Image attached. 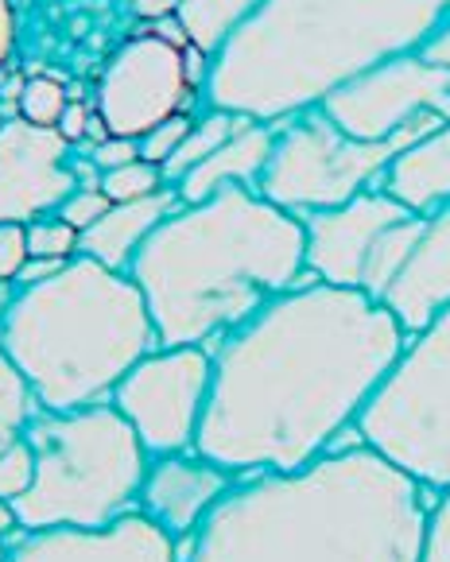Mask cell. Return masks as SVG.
<instances>
[{
	"mask_svg": "<svg viewBox=\"0 0 450 562\" xmlns=\"http://www.w3.org/2000/svg\"><path fill=\"white\" fill-rule=\"evenodd\" d=\"M12 531H20L16 516H12V508H9V505H0V562H4V554H9Z\"/></svg>",
	"mask_w": 450,
	"mask_h": 562,
	"instance_id": "8d00e7d4",
	"label": "cell"
},
{
	"mask_svg": "<svg viewBox=\"0 0 450 562\" xmlns=\"http://www.w3.org/2000/svg\"><path fill=\"white\" fill-rule=\"evenodd\" d=\"M194 93L199 90L187 75V47H179L159 32H148L128 40L109 58L93 109L113 136L140 140L156 124L187 113Z\"/></svg>",
	"mask_w": 450,
	"mask_h": 562,
	"instance_id": "8fae6325",
	"label": "cell"
},
{
	"mask_svg": "<svg viewBox=\"0 0 450 562\" xmlns=\"http://www.w3.org/2000/svg\"><path fill=\"white\" fill-rule=\"evenodd\" d=\"M404 341L381 303L307 276L210 349L214 389L194 450L234 477L303 470L353 427Z\"/></svg>",
	"mask_w": 450,
	"mask_h": 562,
	"instance_id": "6da1fadb",
	"label": "cell"
},
{
	"mask_svg": "<svg viewBox=\"0 0 450 562\" xmlns=\"http://www.w3.org/2000/svg\"><path fill=\"white\" fill-rule=\"evenodd\" d=\"M32 481H35V454L27 447V439L9 450H0V505L12 508V501H20L32 488Z\"/></svg>",
	"mask_w": 450,
	"mask_h": 562,
	"instance_id": "484cf974",
	"label": "cell"
},
{
	"mask_svg": "<svg viewBox=\"0 0 450 562\" xmlns=\"http://www.w3.org/2000/svg\"><path fill=\"white\" fill-rule=\"evenodd\" d=\"M179 4H183V0H128L133 16L148 20V24H164V20H176Z\"/></svg>",
	"mask_w": 450,
	"mask_h": 562,
	"instance_id": "836d02e7",
	"label": "cell"
},
{
	"mask_svg": "<svg viewBox=\"0 0 450 562\" xmlns=\"http://www.w3.org/2000/svg\"><path fill=\"white\" fill-rule=\"evenodd\" d=\"M164 171L148 159H133L125 167H113V171H101V191L109 202H136L148 199V194L164 191Z\"/></svg>",
	"mask_w": 450,
	"mask_h": 562,
	"instance_id": "d4e9b609",
	"label": "cell"
},
{
	"mask_svg": "<svg viewBox=\"0 0 450 562\" xmlns=\"http://www.w3.org/2000/svg\"><path fill=\"white\" fill-rule=\"evenodd\" d=\"M59 260H27L24 265V272L16 276V288H27V283H43V280H50V276L59 272Z\"/></svg>",
	"mask_w": 450,
	"mask_h": 562,
	"instance_id": "d590c367",
	"label": "cell"
},
{
	"mask_svg": "<svg viewBox=\"0 0 450 562\" xmlns=\"http://www.w3.org/2000/svg\"><path fill=\"white\" fill-rule=\"evenodd\" d=\"M439 124L442 116H419L389 140H353L323 109H307L275 124V148L257 182V194L295 217L346 206L358 194L381 191L396 156Z\"/></svg>",
	"mask_w": 450,
	"mask_h": 562,
	"instance_id": "ba28073f",
	"label": "cell"
},
{
	"mask_svg": "<svg viewBox=\"0 0 450 562\" xmlns=\"http://www.w3.org/2000/svg\"><path fill=\"white\" fill-rule=\"evenodd\" d=\"M245 121H249V116L225 113V109H206V113H202L199 121L191 124V133L183 136V144L176 148V156L159 167V171H164L167 187H176V182L183 179L187 171H194L202 159L214 156V151L222 148V144L229 140V136H234Z\"/></svg>",
	"mask_w": 450,
	"mask_h": 562,
	"instance_id": "44dd1931",
	"label": "cell"
},
{
	"mask_svg": "<svg viewBox=\"0 0 450 562\" xmlns=\"http://www.w3.org/2000/svg\"><path fill=\"white\" fill-rule=\"evenodd\" d=\"M43 412L40 396L27 384L24 372L12 364V357L0 349V450L16 447L27 439V427Z\"/></svg>",
	"mask_w": 450,
	"mask_h": 562,
	"instance_id": "7402d4cb",
	"label": "cell"
},
{
	"mask_svg": "<svg viewBox=\"0 0 450 562\" xmlns=\"http://www.w3.org/2000/svg\"><path fill=\"white\" fill-rule=\"evenodd\" d=\"M4 562H183V547L140 513H133L93 531H24L9 543Z\"/></svg>",
	"mask_w": 450,
	"mask_h": 562,
	"instance_id": "5bb4252c",
	"label": "cell"
},
{
	"mask_svg": "<svg viewBox=\"0 0 450 562\" xmlns=\"http://www.w3.org/2000/svg\"><path fill=\"white\" fill-rule=\"evenodd\" d=\"M191 116L187 113H179V116H171V121H164V124H156L151 133H144L140 136V159H148V164H156V167H164L167 159L176 156V148L183 144V136L191 133Z\"/></svg>",
	"mask_w": 450,
	"mask_h": 562,
	"instance_id": "4316f807",
	"label": "cell"
},
{
	"mask_svg": "<svg viewBox=\"0 0 450 562\" xmlns=\"http://www.w3.org/2000/svg\"><path fill=\"white\" fill-rule=\"evenodd\" d=\"M318 109L353 140H389L419 116L450 121V70L419 50L396 55L334 90Z\"/></svg>",
	"mask_w": 450,
	"mask_h": 562,
	"instance_id": "30bf717a",
	"label": "cell"
},
{
	"mask_svg": "<svg viewBox=\"0 0 450 562\" xmlns=\"http://www.w3.org/2000/svg\"><path fill=\"white\" fill-rule=\"evenodd\" d=\"M20 43V16L12 0H0V70L9 67Z\"/></svg>",
	"mask_w": 450,
	"mask_h": 562,
	"instance_id": "1f68e13d",
	"label": "cell"
},
{
	"mask_svg": "<svg viewBox=\"0 0 450 562\" xmlns=\"http://www.w3.org/2000/svg\"><path fill=\"white\" fill-rule=\"evenodd\" d=\"M109 206H113V202L105 199V191H101V187H78V191L59 206V214L67 217L78 233H82V229H90L98 217H105Z\"/></svg>",
	"mask_w": 450,
	"mask_h": 562,
	"instance_id": "f546056e",
	"label": "cell"
},
{
	"mask_svg": "<svg viewBox=\"0 0 450 562\" xmlns=\"http://www.w3.org/2000/svg\"><path fill=\"white\" fill-rule=\"evenodd\" d=\"M214 389V353L206 346H159L117 384L109 404L140 435L151 458L183 454L199 442Z\"/></svg>",
	"mask_w": 450,
	"mask_h": 562,
	"instance_id": "9c48e42d",
	"label": "cell"
},
{
	"mask_svg": "<svg viewBox=\"0 0 450 562\" xmlns=\"http://www.w3.org/2000/svg\"><path fill=\"white\" fill-rule=\"evenodd\" d=\"M70 90L59 82V78H47V75H35L24 82V90H20V121L35 124V128H59L63 113H67L70 105Z\"/></svg>",
	"mask_w": 450,
	"mask_h": 562,
	"instance_id": "603a6c76",
	"label": "cell"
},
{
	"mask_svg": "<svg viewBox=\"0 0 450 562\" xmlns=\"http://www.w3.org/2000/svg\"><path fill=\"white\" fill-rule=\"evenodd\" d=\"M0 349L43 407L70 412L109 404L128 372L159 349V334L133 276L75 257L50 280L16 288Z\"/></svg>",
	"mask_w": 450,
	"mask_h": 562,
	"instance_id": "5b68a950",
	"label": "cell"
},
{
	"mask_svg": "<svg viewBox=\"0 0 450 562\" xmlns=\"http://www.w3.org/2000/svg\"><path fill=\"white\" fill-rule=\"evenodd\" d=\"M353 427L416 485L435 493L450 485V306L404 341Z\"/></svg>",
	"mask_w": 450,
	"mask_h": 562,
	"instance_id": "52a82bcc",
	"label": "cell"
},
{
	"mask_svg": "<svg viewBox=\"0 0 450 562\" xmlns=\"http://www.w3.org/2000/svg\"><path fill=\"white\" fill-rule=\"evenodd\" d=\"M75 191L70 144L55 128H35L20 116L0 124V222L27 225L59 214Z\"/></svg>",
	"mask_w": 450,
	"mask_h": 562,
	"instance_id": "7c38bea8",
	"label": "cell"
},
{
	"mask_svg": "<svg viewBox=\"0 0 450 562\" xmlns=\"http://www.w3.org/2000/svg\"><path fill=\"white\" fill-rule=\"evenodd\" d=\"M424 58H431V63H439V67L450 70V16L442 20V27L431 35V40L424 43V50H419Z\"/></svg>",
	"mask_w": 450,
	"mask_h": 562,
	"instance_id": "e575fe53",
	"label": "cell"
},
{
	"mask_svg": "<svg viewBox=\"0 0 450 562\" xmlns=\"http://www.w3.org/2000/svg\"><path fill=\"white\" fill-rule=\"evenodd\" d=\"M381 191H389L396 202H404L416 214L450 202V121H442L435 133H427L419 144L396 156V164L384 175Z\"/></svg>",
	"mask_w": 450,
	"mask_h": 562,
	"instance_id": "d6986e66",
	"label": "cell"
},
{
	"mask_svg": "<svg viewBox=\"0 0 450 562\" xmlns=\"http://www.w3.org/2000/svg\"><path fill=\"white\" fill-rule=\"evenodd\" d=\"M229 485H234V473L202 458L199 450L159 454L151 458L148 473H144L136 513L183 547L202 528V520L214 513V505Z\"/></svg>",
	"mask_w": 450,
	"mask_h": 562,
	"instance_id": "9a60e30c",
	"label": "cell"
},
{
	"mask_svg": "<svg viewBox=\"0 0 450 562\" xmlns=\"http://www.w3.org/2000/svg\"><path fill=\"white\" fill-rule=\"evenodd\" d=\"M450 0H260L245 27L210 58V109L284 124L318 109L365 70L424 50Z\"/></svg>",
	"mask_w": 450,
	"mask_h": 562,
	"instance_id": "277c9868",
	"label": "cell"
},
{
	"mask_svg": "<svg viewBox=\"0 0 450 562\" xmlns=\"http://www.w3.org/2000/svg\"><path fill=\"white\" fill-rule=\"evenodd\" d=\"M257 4L260 0H183L176 20L187 35V47L217 58L225 43L234 40L245 27V20L257 12Z\"/></svg>",
	"mask_w": 450,
	"mask_h": 562,
	"instance_id": "ffe728a7",
	"label": "cell"
},
{
	"mask_svg": "<svg viewBox=\"0 0 450 562\" xmlns=\"http://www.w3.org/2000/svg\"><path fill=\"white\" fill-rule=\"evenodd\" d=\"M35 481L12 501L20 531L109 528L136 513L151 454L113 404L43 407L27 427Z\"/></svg>",
	"mask_w": 450,
	"mask_h": 562,
	"instance_id": "8992f818",
	"label": "cell"
},
{
	"mask_svg": "<svg viewBox=\"0 0 450 562\" xmlns=\"http://www.w3.org/2000/svg\"><path fill=\"white\" fill-rule=\"evenodd\" d=\"M408 214L389 191H365L346 206L303 217L307 229V272L334 288L361 291L369 260L381 248L384 233Z\"/></svg>",
	"mask_w": 450,
	"mask_h": 562,
	"instance_id": "4fadbf2b",
	"label": "cell"
},
{
	"mask_svg": "<svg viewBox=\"0 0 450 562\" xmlns=\"http://www.w3.org/2000/svg\"><path fill=\"white\" fill-rule=\"evenodd\" d=\"M128 276L156 323L159 346L214 349L275 295L307 280L303 217L249 187L179 206L136 252Z\"/></svg>",
	"mask_w": 450,
	"mask_h": 562,
	"instance_id": "3957f363",
	"label": "cell"
},
{
	"mask_svg": "<svg viewBox=\"0 0 450 562\" xmlns=\"http://www.w3.org/2000/svg\"><path fill=\"white\" fill-rule=\"evenodd\" d=\"M431 493L365 442L292 473H241L183 562H424Z\"/></svg>",
	"mask_w": 450,
	"mask_h": 562,
	"instance_id": "7a4b0ae2",
	"label": "cell"
},
{
	"mask_svg": "<svg viewBox=\"0 0 450 562\" xmlns=\"http://www.w3.org/2000/svg\"><path fill=\"white\" fill-rule=\"evenodd\" d=\"M90 109L82 105V101H70L67 105V113H63V121H59V128H55V133L63 136V140L70 144V148H75V144H82L86 140V128H90Z\"/></svg>",
	"mask_w": 450,
	"mask_h": 562,
	"instance_id": "d6a6232c",
	"label": "cell"
},
{
	"mask_svg": "<svg viewBox=\"0 0 450 562\" xmlns=\"http://www.w3.org/2000/svg\"><path fill=\"white\" fill-rule=\"evenodd\" d=\"M90 159L98 164V171L125 167V164H133V159H140V140H133V136H109L98 148H90Z\"/></svg>",
	"mask_w": 450,
	"mask_h": 562,
	"instance_id": "4dcf8cb0",
	"label": "cell"
},
{
	"mask_svg": "<svg viewBox=\"0 0 450 562\" xmlns=\"http://www.w3.org/2000/svg\"><path fill=\"white\" fill-rule=\"evenodd\" d=\"M183 206L176 187H164V191L148 194V199L136 202H113L105 210V217L82 229V245H78V257H90L98 265L113 268V272H128L136 260V252L144 248V240Z\"/></svg>",
	"mask_w": 450,
	"mask_h": 562,
	"instance_id": "e0dca14e",
	"label": "cell"
},
{
	"mask_svg": "<svg viewBox=\"0 0 450 562\" xmlns=\"http://www.w3.org/2000/svg\"><path fill=\"white\" fill-rule=\"evenodd\" d=\"M376 303L401 323L408 338L431 326L450 306V202L424 214V229H419L408 260L392 276Z\"/></svg>",
	"mask_w": 450,
	"mask_h": 562,
	"instance_id": "2e32d148",
	"label": "cell"
},
{
	"mask_svg": "<svg viewBox=\"0 0 450 562\" xmlns=\"http://www.w3.org/2000/svg\"><path fill=\"white\" fill-rule=\"evenodd\" d=\"M12 299H16V283H0V323H4V315H9Z\"/></svg>",
	"mask_w": 450,
	"mask_h": 562,
	"instance_id": "74e56055",
	"label": "cell"
},
{
	"mask_svg": "<svg viewBox=\"0 0 450 562\" xmlns=\"http://www.w3.org/2000/svg\"><path fill=\"white\" fill-rule=\"evenodd\" d=\"M272 148H275V124L245 121L214 156L202 159L194 171H187L176 182L179 199L191 206V202H206L222 191H234V187L257 191L260 175H265L268 159H272Z\"/></svg>",
	"mask_w": 450,
	"mask_h": 562,
	"instance_id": "ac0fdd59",
	"label": "cell"
},
{
	"mask_svg": "<svg viewBox=\"0 0 450 562\" xmlns=\"http://www.w3.org/2000/svg\"><path fill=\"white\" fill-rule=\"evenodd\" d=\"M32 260L27 252V225L0 222V283H16L24 265Z\"/></svg>",
	"mask_w": 450,
	"mask_h": 562,
	"instance_id": "f1b7e54d",
	"label": "cell"
},
{
	"mask_svg": "<svg viewBox=\"0 0 450 562\" xmlns=\"http://www.w3.org/2000/svg\"><path fill=\"white\" fill-rule=\"evenodd\" d=\"M78 245H82V233L63 214H47L27 222V252L35 260H59V265H67V260L78 257Z\"/></svg>",
	"mask_w": 450,
	"mask_h": 562,
	"instance_id": "cb8c5ba5",
	"label": "cell"
},
{
	"mask_svg": "<svg viewBox=\"0 0 450 562\" xmlns=\"http://www.w3.org/2000/svg\"><path fill=\"white\" fill-rule=\"evenodd\" d=\"M424 562H450V485L439 488V496L427 508Z\"/></svg>",
	"mask_w": 450,
	"mask_h": 562,
	"instance_id": "83f0119b",
	"label": "cell"
}]
</instances>
